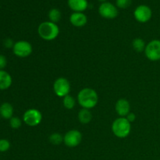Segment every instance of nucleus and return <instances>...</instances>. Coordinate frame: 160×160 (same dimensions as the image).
Here are the masks:
<instances>
[{
    "mask_svg": "<svg viewBox=\"0 0 160 160\" xmlns=\"http://www.w3.org/2000/svg\"><path fill=\"white\" fill-rule=\"evenodd\" d=\"M33 48L31 44L28 41H18L15 42L12 47V52L16 56L20 58H26L31 56Z\"/></svg>",
    "mask_w": 160,
    "mask_h": 160,
    "instance_id": "4",
    "label": "nucleus"
},
{
    "mask_svg": "<svg viewBox=\"0 0 160 160\" xmlns=\"http://www.w3.org/2000/svg\"><path fill=\"white\" fill-rule=\"evenodd\" d=\"M9 125H10V127L12 129H18V128L21 127L22 121L19 117H12L9 120Z\"/></svg>",
    "mask_w": 160,
    "mask_h": 160,
    "instance_id": "21",
    "label": "nucleus"
},
{
    "mask_svg": "<svg viewBox=\"0 0 160 160\" xmlns=\"http://www.w3.org/2000/svg\"><path fill=\"white\" fill-rule=\"evenodd\" d=\"M49 142L54 145H59L63 142V137L59 133H53L49 136Z\"/></svg>",
    "mask_w": 160,
    "mask_h": 160,
    "instance_id": "20",
    "label": "nucleus"
},
{
    "mask_svg": "<svg viewBox=\"0 0 160 160\" xmlns=\"http://www.w3.org/2000/svg\"><path fill=\"white\" fill-rule=\"evenodd\" d=\"M12 79L11 75L4 70H0V90H6L12 85Z\"/></svg>",
    "mask_w": 160,
    "mask_h": 160,
    "instance_id": "14",
    "label": "nucleus"
},
{
    "mask_svg": "<svg viewBox=\"0 0 160 160\" xmlns=\"http://www.w3.org/2000/svg\"><path fill=\"white\" fill-rule=\"evenodd\" d=\"M98 12L103 18L109 19V20L116 18L118 16V9L117 6L108 2H105L100 5L98 8Z\"/></svg>",
    "mask_w": 160,
    "mask_h": 160,
    "instance_id": "10",
    "label": "nucleus"
},
{
    "mask_svg": "<svg viewBox=\"0 0 160 160\" xmlns=\"http://www.w3.org/2000/svg\"><path fill=\"white\" fill-rule=\"evenodd\" d=\"M62 104H63V106L67 109H72L74 108L75 104H76V102H75L74 98H73V96L68 95L63 98V100H62Z\"/></svg>",
    "mask_w": 160,
    "mask_h": 160,
    "instance_id": "19",
    "label": "nucleus"
},
{
    "mask_svg": "<svg viewBox=\"0 0 160 160\" xmlns=\"http://www.w3.org/2000/svg\"><path fill=\"white\" fill-rule=\"evenodd\" d=\"M70 21L73 26L77 28H81L85 26L88 22L87 16L83 12H74L70 15Z\"/></svg>",
    "mask_w": 160,
    "mask_h": 160,
    "instance_id": "12",
    "label": "nucleus"
},
{
    "mask_svg": "<svg viewBox=\"0 0 160 160\" xmlns=\"http://www.w3.org/2000/svg\"><path fill=\"white\" fill-rule=\"evenodd\" d=\"M98 1H99V2H106V0H98Z\"/></svg>",
    "mask_w": 160,
    "mask_h": 160,
    "instance_id": "27",
    "label": "nucleus"
},
{
    "mask_svg": "<svg viewBox=\"0 0 160 160\" xmlns=\"http://www.w3.org/2000/svg\"><path fill=\"white\" fill-rule=\"evenodd\" d=\"M6 65H7V59L6 56L0 54V70H4Z\"/></svg>",
    "mask_w": 160,
    "mask_h": 160,
    "instance_id": "24",
    "label": "nucleus"
},
{
    "mask_svg": "<svg viewBox=\"0 0 160 160\" xmlns=\"http://www.w3.org/2000/svg\"><path fill=\"white\" fill-rule=\"evenodd\" d=\"M115 109L120 117H126L131 112V104L125 98H120L116 102Z\"/></svg>",
    "mask_w": 160,
    "mask_h": 160,
    "instance_id": "11",
    "label": "nucleus"
},
{
    "mask_svg": "<svg viewBox=\"0 0 160 160\" xmlns=\"http://www.w3.org/2000/svg\"><path fill=\"white\" fill-rule=\"evenodd\" d=\"M132 0H117L116 4L120 9H127L131 5Z\"/></svg>",
    "mask_w": 160,
    "mask_h": 160,
    "instance_id": "23",
    "label": "nucleus"
},
{
    "mask_svg": "<svg viewBox=\"0 0 160 160\" xmlns=\"http://www.w3.org/2000/svg\"><path fill=\"white\" fill-rule=\"evenodd\" d=\"M23 120L28 126L36 127L42 120V114L38 109H29L23 113Z\"/></svg>",
    "mask_w": 160,
    "mask_h": 160,
    "instance_id": "5",
    "label": "nucleus"
},
{
    "mask_svg": "<svg viewBox=\"0 0 160 160\" xmlns=\"http://www.w3.org/2000/svg\"><path fill=\"white\" fill-rule=\"evenodd\" d=\"M10 148V142L6 139H0V152H5Z\"/></svg>",
    "mask_w": 160,
    "mask_h": 160,
    "instance_id": "22",
    "label": "nucleus"
},
{
    "mask_svg": "<svg viewBox=\"0 0 160 160\" xmlns=\"http://www.w3.org/2000/svg\"><path fill=\"white\" fill-rule=\"evenodd\" d=\"M132 47L136 52H145V47H146V44H145V41L140 38H137L134 39L132 42Z\"/></svg>",
    "mask_w": 160,
    "mask_h": 160,
    "instance_id": "17",
    "label": "nucleus"
},
{
    "mask_svg": "<svg viewBox=\"0 0 160 160\" xmlns=\"http://www.w3.org/2000/svg\"><path fill=\"white\" fill-rule=\"evenodd\" d=\"M145 54L149 60L153 62L160 60V40L155 39L148 42L145 47Z\"/></svg>",
    "mask_w": 160,
    "mask_h": 160,
    "instance_id": "7",
    "label": "nucleus"
},
{
    "mask_svg": "<svg viewBox=\"0 0 160 160\" xmlns=\"http://www.w3.org/2000/svg\"><path fill=\"white\" fill-rule=\"evenodd\" d=\"M53 91L58 97L64 98L70 92V81L65 78H59L54 81Z\"/></svg>",
    "mask_w": 160,
    "mask_h": 160,
    "instance_id": "6",
    "label": "nucleus"
},
{
    "mask_svg": "<svg viewBox=\"0 0 160 160\" xmlns=\"http://www.w3.org/2000/svg\"><path fill=\"white\" fill-rule=\"evenodd\" d=\"M78 102L83 109H91L95 107L98 102V95L94 89L86 88L79 92Z\"/></svg>",
    "mask_w": 160,
    "mask_h": 160,
    "instance_id": "1",
    "label": "nucleus"
},
{
    "mask_svg": "<svg viewBox=\"0 0 160 160\" xmlns=\"http://www.w3.org/2000/svg\"><path fill=\"white\" fill-rule=\"evenodd\" d=\"M38 33L44 40L52 41L59 35V28L56 23L51 21H45L39 24Z\"/></svg>",
    "mask_w": 160,
    "mask_h": 160,
    "instance_id": "2",
    "label": "nucleus"
},
{
    "mask_svg": "<svg viewBox=\"0 0 160 160\" xmlns=\"http://www.w3.org/2000/svg\"><path fill=\"white\" fill-rule=\"evenodd\" d=\"M131 131V124L126 117H120L113 121L112 124V131L116 137L119 138H125L130 134Z\"/></svg>",
    "mask_w": 160,
    "mask_h": 160,
    "instance_id": "3",
    "label": "nucleus"
},
{
    "mask_svg": "<svg viewBox=\"0 0 160 160\" xmlns=\"http://www.w3.org/2000/svg\"><path fill=\"white\" fill-rule=\"evenodd\" d=\"M68 6L74 12H82L87 9L88 2L87 0H68Z\"/></svg>",
    "mask_w": 160,
    "mask_h": 160,
    "instance_id": "13",
    "label": "nucleus"
},
{
    "mask_svg": "<svg viewBox=\"0 0 160 160\" xmlns=\"http://www.w3.org/2000/svg\"><path fill=\"white\" fill-rule=\"evenodd\" d=\"M82 134L78 130H70L63 136V142L69 148H75L81 144Z\"/></svg>",
    "mask_w": 160,
    "mask_h": 160,
    "instance_id": "8",
    "label": "nucleus"
},
{
    "mask_svg": "<svg viewBox=\"0 0 160 160\" xmlns=\"http://www.w3.org/2000/svg\"><path fill=\"white\" fill-rule=\"evenodd\" d=\"M126 118H127V120H128V121H129L130 123H133V122L135 121V120H136V118H137V117H136L135 113L130 112L129 113H128V115L126 117Z\"/></svg>",
    "mask_w": 160,
    "mask_h": 160,
    "instance_id": "26",
    "label": "nucleus"
},
{
    "mask_svg": "<svg viewBox=\"0 0 160 160\" xmlns=\"http://www.w3.org/2000/svg\"><path fill=\"white\" fill-rule=\"evenodd\" d=\"M48 16L50 21L52 22V23H56L57 22H59V20H60L61 17H62V13H61L60 10L54 8V9H52L51 10L48 12Z\"/></svg>",
    "mask_w": 160,
    "mask_h": 160,
    "instance_id": "18",
    "label": "nucleus"
},
{
    "mask_svg": "<svg viewBox=\"0 0 160 160\" xmlns=\"http://www.w3.org/2000/svg\"><path fill=\"white\" fill-rule=\"evenodd\" d=\"M14 44H15V43H14L13 41H12L11 38L5 39L4 42H3V45H4V46L6 47V48H12Z\"/></svg>",
    "mask_w": 160,
    "mask_h": 160,
    "instance_id": "25",
    "label": "nucleus"
},
{
    "mask_svg": "<svg viewBox=\"0 0 160 160\" xmlns=\"http://www.w3.org/2000/svg\"><path fill=\"white\" fill-rule=\"evenodd\" d=\"M78 120L82 124H88L90 123L92 120V113L91 112L90 109H81L78 112Z\"/></svg>",
    "mask_w": 160,
    "mask_h": 160,
    "instance_id": "16",
    "label": "nucleus"
},
{
    "mask_svg": "<svg viewBox=\"0 0 160 160\" xmlns=\"http://www.w3.org/2000/svg\"><path fill=\"white\" fill-rule=\"evenodd\" d=\"M134 18L140 23H146L149 21L152 16V12L149 6L146 5H140L134 12Z\"/></svg>",
    "mask_w": 160,
    "mask_h": 160,
    "instance_id": "9",
    "label": "nucleus"
},
{
    "mask_svg": "<svg viewBox=\"0 0 160 160\" xmlns=\"http://www.w3.org/2000/svg\"><path fill=\"white\" fill-rule=\"evenodd\" d=\"M0 116L5 120H10L13 117V107L9 102H4L0 106Z\"/></svg>",
    "mask_w": 160,
    "mask_h": 160,
    "instance_id": "15",
    "label": "nucleus"
}]
</instances>
